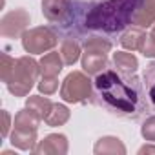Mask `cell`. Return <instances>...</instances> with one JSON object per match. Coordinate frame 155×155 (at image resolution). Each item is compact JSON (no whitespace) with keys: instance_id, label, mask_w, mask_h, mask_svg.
Segmentation results:
<instances>
[{"instance_id":"obj_24","label":"cell","mask_w":155,"mask_h":155,"mask_svg":"<svg viewBox=\"0 0 155 155\" xmlns=\"http://www.w3.org/2000/svg\"><path fill=\"white\" fill-rule=\"evenodd\" d=\"M140 135H142L146 140L155 142V115H150V117L142 122V126H140Z\"/></svg>"},{"instance_id":"obj_6","label":"cell","mask_w":155,"mask_h":155,"mask_svg":"<svg viewBox=\"0 0 155 155\" xmlns=\"http://www.w3.org/2000/svg\"><path fill=\"white\" fill-rule=\"evenodd\" d=\"M31 22V17L26 9L18 8L9 13H6L0 20V33L6 38H18L28 31V26Z\"/></svg>"},{"instance_id":"obj_11","label":"cell","mask_w":155,"mask_h":155,"mask_svg":"<svg viewBox=\"0 0 155 155\" xmlns=\"http://www.w3.org/2000/svg\"><path fill=\"white\" fill-rule=\"evenodd\" d=\"M113 68L122 77H131V75H135V71L139 68V60L133 53L117 51V53H113Z\"/></svg>"},{"instance_id":"obj_29","label":"cell","mask_w":155,"mask_h":155,"mask_svg":"<svg viewBox=\"0 0 155 155\" xmlns=\"http://www.w3.org/2000/svg\"><path fill=\"white\" fill-rule=\"evenodd\" d=\"M151 35H153V37H155V24H153V26H151Z\"/></svg>"},{"instance_id":"obj_17","label":"cell","mask_w":155,"mask_h":155,"mask_svg":"<svg viewBox=\"0 0 155 155\" xmlns=\"http://www.w3.org/2000/svg\"><path fill=\"white\" fill-rule=\"evenodd\" d=\"M40 69H42V75H58L62 71V68L66 66L64 60H62V55L58 51H48L40 60Z\"/></svg>"},{"instance_id":"obj_14","label":"cell","mask_w":155,"mask_h":155,"mask_svg":"<svg viewBox=\"0 0 155 155\" xmlns=\"http://www.w3.org/2000/svg\"><path fill=\"white\" fill-rule=\"evenodd\" d=\"M42 120H44V119H42L40 115H37L33 110L24 108V110H20V111L15 115V119H13V128H17V130L38 131V126H40Z\"/></svg>"},{"instance_id":"obj_28","label":"cell","mask_w":155,"mask_h":155,"mask_svg":"<svg viewBox=\"0 0 155 155\" xmlns=\"http://www.w3.org/2000/svg\"><path fill=\"white\" fill-rule=\"evenodd\" d=\"M2 155H17L15 151H9V150H6V151H2Z\"/></svg>"},{"instance_id":"obj_27","label":"cell","mask_w":155,"mask_h":155,"mask_svg":"<svg viewBox=\"0 0 155 155\" xmlns=\"http://www.w3.org/2000/svg\"><path fill=\"white\" fill-rule=\"evenodd\" d=\"M144 153H146V155H148V153H153V155H155V146H153V144H144V146H140V148H139V155H144Z\"/></svg>"},{"instance_id":"obj_21","label":"cell","mask_w":155,"mask_h":155,"mask_svg":"<svg viewBox=\"0 0 155 155\" xmlns=\"http://www.w3.org/2000/svg\"><path fill=\"white\" fill-rule=\"evenodd\" d=\"M26 108L33 110L37 115H40L42 119H46V115L53 108V102L48 97H42V95H29L28 101H26Z\"/></svg>"},{"instance_id":"obj_18","label":"cell","mask_w":155,"mask_h":155,"mask_svg":"<svg viewBox=\"0 0 155 155\" xmlns=\"http://www.w3.org/2000/svg\"><path fill=\"white\" fill-rule=\"evenodd\" d=\"M60 55L66 66H73L82 55V46L77 38H64L60 44Z\"/></svg>"},{"instance_id":"obj_5","label":"cell","mask_w":155,"mask_h":155,"mask_svg":"<svg viewBox=\"0 0 155 155\" xmlns=\"http://www.w3.org/2000/svg\"><path fill=\"white\" fill-rule=\"evenodd\" d=\"M22 48L29 55H40L51 51L58 44V33L49 26H38L28 29L22 37Z\"/></svg>"},{"instance_id":"obj_2","label":"cell","mask_w":155,"mask_h":155,"mask_svg":"<svg viewBox=\"0 0 155 155\" xmlns=\"http://www.w3.org/2000/svg\"><path fill=\"white\" fill-rule=\"evenodd\" d=\"M93 102L108 113L137 120L148 111L144 82L137 75L122 77L117 69H104L93 81Z\"/></svg>"},{"instance_id":"obj_7","label":"cell","mask_w":155,"mask_h":155,"mask_svg":"<svg viewBox=\"0 0 155 155\" xmlns=\"http://www.w3.org/2000/svg\"><path fill=\"white\" fill-rule=\"evenodd\" d=\"M42 15L53 28L64 26L71 15V0H42Z\"/></svg>"},{"instance_id":"obj_25","label":"cell","mask_w":155,"mask_h":155,"mask_svg":"<svg viewBox=\"0 0 155 155\" xmlns=\"http://www.w3.org/2000/svg\"><path fill=\"white\" fill-rule=\"evenodd\" d=\"M139 51H140L144 57H148V58H155V37H153L151 33H146V37H144L142 46H140Z\"/></svg>"},{"instance_id":"obj_3","label":"cell","mask_w":155,"mask_h":155,"mask_svg":"<svg viewBox=\"0 0 155 155\" xmlns=\"http://www.w3.org/2000/svg\"><path fill=\"white\" fill-rule=\"evenodd\" d=\"M40 75H42L40 62H37L31 55H24V57L17 58L15 69L9 77V81L6 82V86H8L11 95L26 97L33 90L35 82H38Z\"/></svg>"},{"instance_id":"obj_26","label":"cell","mask_w":155,"mask_h":155,"mask_svg":"<svg viewBox=\"0 0 155 155\" xmlns=\"http://www.w3.org/2000/svg\"><path fill=\"white\" fill-rule=\"evenodd\" d=\"M11 115H9V111H6V110H2V137L4 139H8L11 133H9V130H11Z\"/></svg>"},{"instance_id":"obj_4","label":"cell","mask_w":155,"mask_h":155,"mask_svg":"<svg viewBox=\"0 0 155 155\" xmlns=\"http://www.w3.org/2000/svg\"><path fill=\"white\" fill-rule=\"evenodd\" d=\"M93 95V82L90 81V75L82 71H71L62 81L60 86V99L69 104L86 102Z\"/></svg>"},{"instance_id":"obj_20","label":"cell","mask_w":155,"mask_h":155,"mask_svg":"<svg viewBox=\"0 0 155 155\" xmlns=\"http://www.w3.org/2000/svg\"><path fill=\"white\" fill-rule=\"evenodd\" d=\"M82 51H90V53H110L111 51V42L108 38H102V37H86L84 42H82Z\"/></svg>"},{"instance_id":"obj_8","label":"cell","mask_w":155,"mask_h":155,"mask_svg":"<svg viewBox=\"0 0 155 155\" xmlns=\"http://www.w3.org/2000/svg\"><path fill=\"white\" fill-rule=\"evenodd\" d=\"M68 137L62 133H49L37 142L33 153L37 155H66L68 153Z\"/></svg>"},{"instance_id":"obj_10","label":"cell","mask_w":155,"mask_h":155,"mask_svg":"<svg viewBox=\"0 0 155 155\" xmlns=\"http://www.w3.org/2000/svg\"><path fill=\"white\" fill-rule=\"evenodd\" d=\"M93 151L97 155H124L126 153V146L122 144V140L119 137H113V135H104L101 137L95 146H93Z\"/></svg>"},{"instance_id":"obj_13","label":"cell","mask_w":155,"mask_h":155,"mask_svg":"<svg viewBox=\"0 0 155 155\" xmlns=\"http://www.w3.org/2000/svg\"><path fill=\"white\" fill-rule=\"evenodd\" d=\"M9 142L22 150V151H33L38 139H37V131H31V130H17L13 128L11 135H9Z\"/></svg>"},{"instance_id":"obj_23","label":"cell","mask_w":155,"mask_h":155,"mask_svg":"<svg viewBox=\"0 0 155 155\" xmlns=\"http://www.w3.org/2000/svg\"><path fill=\"white\" fill-rule=\"evenodd\" d=\"M15 62L17 58L9 57L8 53H2V64H0V77H2V82H8L9 77L15 69Z\"/></svg>"},{"instance_id":"obj_19","label":"cell","mask_w":155,"mask_h":155,"mask_svg":"<svg viewBox=\"0 0 155 155\" xmlns=\"http://www.w3.org/2000/svg\"><path fill=\"white\" fill-rule=\"evenodd\" d=\"M69 117H71V111H69V108L66 106V104H55L53 102V108L49 110V113L46 115V119H44V122L48 124V126H51V128H57V126H64L68 120H69Z\"/></svg>"},{"instance_id":"obj_9","label":"cell","mask_w":155,"mask_h":155,"mask_svg":"<svg viewBox=\"0 0 155 155\" xmlns=\"http://www.w3.org/2000/svg\"><path fill=\"white\" fill-rule=\"evenodd\" d=\"M108 66H110V62H108V55L106 53L82 51V69H84V73L97 77L99 73L108 69Z\"/></svg>"},{"instance_id":"obj_1","label":"cell","mask_w":155,"mask_h":155,"mask_svg":"<svg viewBox=\"0 0 155 155\" xmlns=\"http://www.w3.org/2000/svg\"><path fill=\"white\" fill-rule=\"evenodd\" d=\"M140 2L142 0H97L82 4L71 0V15L58 31L66 33V38H75L84 33H120L131 26Z\"/></svg>"},{"instance_id":"obj_15","label":"cell","mask_w":155,"mask_h":155,"mask_svg":"<svg viewBox=\"0 0 155 155\" xmlns=\"http://www.w3.org/2000/svg\"><path fill=\"white\" fill-rule=\"evenodd\" d=\"M144 37H146V31H144L142 28L131 26V28H128V29L120 35L119 42H120V46H122L124 49H128V51H139L140 46H142Z\"/></svg>"},{"instance_id":"obj_12","label":"cell","mask_w":155,"mask_h":155,"mask_svg":"<svg viewBox=\"0 0 155 155\" xmlns=\"http://www.w3.org/2000/svg\"><path fill=\"white\" fill-rule=\"evenodd\" d=\"M153 24H155V0H142L133 17L131 26L146 29V28H151Z\"/></svg>"},{"instance_id":"obj_22","label":"cell","mask_w":155,"mask_h":155,"mask_svg":"<svg viewBox=\"0 0 155 155\" xmlns=\"http://www.w3.org/2000/svg\"><path fill=\"white\" fill-rule=\"evenodd\" d=\"M37 88L42 95H53L58 90V75H40Z\"/></svg>"},{"instance_id":"obj_16","label":"cell","mask_w":155,"mask_h":155,"mask_svg":"<svg viewBox=\"0 0 155 155\" xmlns=\"http://www.w3.org/2000/svg\"><path fill=\"white\" fill-rule=\"evenodd\" d=\"M142 82H144V93L148 101V110L155 111V60H151L142 75Z\"/></svg>"}]
</instances>
